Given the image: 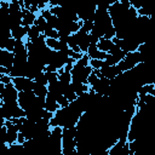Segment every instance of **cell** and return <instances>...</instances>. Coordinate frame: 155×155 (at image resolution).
<instances>
[{
    "label": "cell",
    "instance_id": "6",
    "mask_svg": "<svg viewBox=\"0 0 155 155\" xmlns=\"http://www.w3.org/2000/svg\"><path fill=\"white\" fill-rule=\"evenodd\" d=\"M44 109H46L47 111H51V113H53V114L59 109V105H58V103H57V101H56V97H54L52 93H50L48 91H47V94H46V97H45Z\"/></svg>",
    "mask_w": 155,
    "mask_h": 155
},
{
    "label": "cell",
    "instance_id": "18",
    "mask_svg": "<svg viewBox=\"0 0 155 155\" xmlns=\"http://www.w3.org/2000/svg\"><path fill=\"white\" fill-rule=\"evenodd\" d=\"M56 101H57V103H58V105H59V108H65L70 102L63 96V94H58V96H56Z\"/></svg>",
    "mask_w": 155,
    "mask_h": 155
},
{
    "label": "cell",
    "instance_id": "28",
    "mask_svg": "<svg viewBox=\"0 0 155 155\" xmlns=\"http://www.w3.org/2000/svg\"><path fill=\"white\" fill-rule=\"evenodd\" d=\"M4 90H5V84H2V82H0V94L4 92Z\"/></svg>",
    "mask_w": 155,
    "mask_h": 155
},
{
    "label": "cell",
    "instance_id": "25",
    "mask_svg": "<svg viewBox=\"0 0 155 155\" xmlns=\"http://www.w3.org/2000/svg\"><path fill=\"white\" fill-rule=\"evenodd\" d=\"M24 140H25V137H24V134H23L22 132H18V134H17V140H16V142L23 145V143H24Z\"/></svg>",
    "mask_w": 155,
    "mask_h": 155
},
{
    "label": "cell",
    "instance_id": "15",
    "mask_svg": "<svg viewBox=\"0 0 155 155\" xmlns=\"http://www.w3.org/2000/svg\"><path fill=\"white\" fill-rule=\"evenodd\" d=\"M44 36L45 38H52V39H58V30L54 29V28H51V27H46V29L44 30Z\"/></svg>",
    "mask_w": 155,
    "mask_h": 155
},
{
    "label": "cell",
    "instance_id": "31",
    "mask_svg": "<svg viewBox=\"0 0 155 155\" xmlns=\"http://www.w3.org/2000/svg\"><path fill=\"white\" fill-rule=\"evenodd\" d=\"M0 76H1V74H0Z\"/></svg>",
    "mask_w": 155,
    "mask_h": 155
},
{
    "label": "cell",
    "instance_id": "16",
    "mask_svg": "<svg viewBox=\"0 0 155 155\" xmlns=\"http://www.w3.org/2000/svg\"><path fill=\"white\" fill-rule=\"evenodd\" d=\"M88 65H90L92 69H101V68L104 65V61H103V59H97V58H90Z\"/></svg>",
    "mask_w": 155,
    "mask_h": 155
},
{
    "label": "cell",
    "instance_id": "20",
    "mask_svg": "<svg viewBox=\"0 0 155 155\" xmlns=\"http://www.w3.org/2000/svg\"><path fill=\"white\" fill-rule=\"evenodd\" d=\"M34 81L38 82V84H41V85H47V79H46L44 71H40V73L34 78Z\"/></svg>",
    "mask_w": 155,
    "mask_h": 155
},
{
    "label": "cell",
    "instance_id": "17",
    "mask_svg": "<svg viewBox=\"0 0 155 155\" xmlns=\"http://www.w3.org/2000/svg\"><path fill=\"white\" fill-rule=\"evenodd\" d=\"M44 73H45V76L47 79V84L54 82L58 80V73L57 71H44Z\"/></svg>",
    "mask_w": 155,
    "mask_h": 155
},
{
    "label": "cell",
    "instance_id": "22",
    "mask_svg": "<svg viewBox=\"0 0 155 155\" xmlns=\"http://www.w3.org/2000/svg\"><path fill=\"white\" fill-rule=\"evenodd\" d=\"M6 132H7V128L5 125L0 126V140L1 142H5L6 143Z\"/></svg>",
    "mask_w": 155,
    "mask_h": 155
},
{
    "label": "cell",
    "instance_id": "12",
    "mask_svg": "<svg viewBox=\"0 0 155 155\" xmlns=\"http://www.w3.org/2000/svg\"><path fill=\"white\" fill-rule=\"evenodd\" d=\"M31 91L34 92L35 96L45 98L46 94H47V85H41V84H38V82L34 81V86H33Z\"/></svg>",
    "mask_w": 155,
    "mask_h": 155
},
{
    "label": "cell",
    "instance_id": "1",
    "mask_svg": "<svg viewBox=\"0 0 155 155\" xmlns=\"http://www.w3.org/2000/svg\"><path fill=\"white\" fill-rule=\"evenodd\" d=\"M76 126L73 127H62V155H71L76 153Z\"/></svg>",
    "mask_w": 155,
    "mask_h": 155
},
{
    "label": "cell",
    "instance_id": "8",
    "mask_svg": "<svg viewBox=\"0 0 155 155\" xmlns=\"http://www.w3.org/2000/svg\"><path fill=\"white\" fill-rule=\"evenodd\" d=\"M86 53L88 54L90 58H97V59H103V61H104V58L107 56V52H103V51L98 50L97 44H90Z\"/></svg>",
    "mask_w": 155,
    "mask_h": 155
},
{
    "label": "cell",
    "instance_id": "19",
    "mask_svg": "<svg viewBox=\"0 0 155 155\" xmlns=\"http://www.w3.org/2000/svg\"><path fill=\"white\" fill-rule=\"evenodd\" d=\"M15 42H16V39H13L12 36H10V38L6 40L4 48H5V50H7V51H10V52H13V48H15Z\"/></svg>",
    "mask_w": 155,
    "mask_h": 155
},
{
    "label": "cell",
    "instance_id": "9",
    "mask_svg": "<svg viewBox=\"0 0 155 155\" xmlns=\"http://www.w3.org/2000/svg\"><path fill=\"white\" fill-rule=\"evenodd\" d=\"M23 12V17H22V25L23 27H30L34 24V21L36 18V13L30 12L27 8H22Z\"/></svg>",
    "mask_w": 155,
    "mask_h": 155
},
{
    "label": "cell",
    "instance_id": "2",
    "mask_svg": "<svg viewBox=\"0 0 155 155\" xmlns=\"http://www.w3.org/2000/svg\"><path fill=\"white\" fill-rule=\"evenodd\" d=\"M143 62L142 61V57L139 54L138 51H132V52H126V56L117 63L120 70L124 73V71H128L131 70L132 68H134L138 63Z\"/></svg>",
    "mask_w": 155,
    "mask_h": 155
},
{
    "label": "cell",
    "instance_id": "30",
    "mask_svg": "<svg viewBox=\"0 0 155 155\" xmlns=\"http://www.w3.org/2000/svg\"><path fill=\"white\" fill-rule=\"evenodd\" d=\"M1 1H2V0H0V2H1Z\"/></svg>",
    "mask_w": 155,
    "mask_h": 155
},
{
    "label": "cell",
    "instance_id": "27",
    "mask_svg": "<svg viewBox=\"0 0 155 155\" xmlns=\"http://www.w3.org/2000/svg\"><path fill=\"white\" fill-rule=\"evenodd\" d=\"M5 124V117L1 115V111H0V126H2Z\"/></svg>",
    "mask_w": 155,
    "mask_h": 155
},
{
    "label": "cell",
    "instance_id": "11",
    "mask_svg": "<svg viewBox=\"0 0 155 155\" xmlns=\"http://www.w3.org/2000/svg\"><path fill=\"white\" fill-rule=\"evenodd\" d=\"M114 46V42L111 39H104V38H99L97 41V47L98 50L103 51V52H109L111 50V47Z\"/></svg>",
    "mask_w": 155,
    "mask_h": 155
},
{
    "label": "cell",
    "instance_id": "5",
    "mask_svg": "<svg viewBox=\"0 0 155 155\" xmlns=\"http://www.w3.org/2000/svg\"><path fill=\"white\" fill-rule=\"evenodd\" d=\"M99 71H101V74H102L103 76L108 78L109 80L115 79L116 76H119V75L122 73V71L120 70V68H119V65H117V64H113V65L104 64V65L99 69Z\"/></svg>",
    "mask_w": 155,
    "mask_h": 155
},
{
    "label": "cell",
    "instance_id": "7",
    "mask_svg": "<svg viewBox=\"0 0 155 155\" xmlns=\"http://www.w3.org/2000/svg\"><path fill=\"white\" fill-rule=\"evenodd\" d=\"M13 64V52H10L5 48H0V65L11 69Z\"/></svg>",
    "mask_w": 155,
    "mask_h": 155
},
{
    "label": "cell",
    "instance_id": "26",
    "mask_svg": "<svg viewBox=\"0 0 155 155\" xmlns=\"http://www.w3.org/2000/svg\"><path fill=\"white\" fill-rule=\"evenodd\" d=\"M17 2H18L21 8H24V0H17Z\"/></svg>",
    "mask_w": 155,
    "mask_h": 155
},
{
    "label": "cell",
    "instance_id": "3",
    "mask_svg": "<svg viewBox=\"0 0 155 155\" xmlns=\"http://www.w3.org/2000/svg\"><path fill=\"white\" fill-rule=\"evenodd\" d=\"M12 84L18 92L21 91H31L34 86V80L27 76H15L12 78Z\"/></svg>",
    "mask_w": 155,
    "mask_h": 155
},
{
    "label": "cell",
    "instance_id": "23",
    "mask_svg": "<svg viewBox=\"0 0 155 155\" xmlns=\"http://www.w3.org/2000/svg\"><path fill=\"white\" fill-rule=\"evenodd\" d=\"M128 2H130V6L136 8V10L140 8V6H142L140 5V0H128Z\"/></svg>",
    "mask_w": 155,
    "mask_h": 155
},
{
    "label": "cell",
    "instance_id": "21",
    "mask_svg": "<svg viewBox=\"0 0 155 155\" xmlns=\"http://www.w3.org/2000/svg\"><path fill=\"white\" fill-rule=\"evenodd\" d=\"M0 82H2V84H5V85H7V84L12 82V76H11V75H8V74H2V75L0 76Z\"/></svg>",
    "mask_w": 155,
    "mask_h": 155
},
{
    "label": "cell",
    "instance_id": "14",
    "mask_svg": "<svg viewBox=\"0 0 155 155\" xmlns=\"http://www.w3.org/2000/svg\"><path fill=\"white\" fill-rule=\"evenodd\" d=\"M34 24L39 28V30H40L41 34L44 33V30H45L46 27H47V22H46V19H45L40 13L36 15V18H35V21H34Z\"/></svg>",
    "mask_w": 155,
    "mask_h": 155
},
{
    "label": "cell",
    "instance_id": "29",
    "mask_svg": "<svg viewBox=\"0 0 155 155\" xmlns=\"http://www.w3.org/2000/svg\"><path fill=\"white\" fill-rule=\"evenodd\" d=\"M5 1H7V2H11V1H13V0H5Z\"/></svg>",
    "mask_w": 155,
    "mask_h": 155
},
{
    "label": "cell",
    "instance_id": "24",
    "mask_svg": "<svg viewBox=\"0 0 155 155\" xmlns=\"http://www.w3.org/2000/svg\"><path fill=\"white\" fill-rule=\"evenodd\" d=\"M8 149L10 150H19V149H23V145L19 144V143H17V142H15V143H12V144L8 145Z\"/></svg>",
    "mask_w": 155,
    "mask_h": 155
},
{
    "label": "cell",
    "instance_id": "4",
    "mask_svg": "<svg viewBox=\"0 0 155 155\" xmlns=\"http://www.w3.org/2000/svg\"><path fill=\"white\" fill-rule=\"evenodd\" d=\"M17 97H18V91L16 90L13 84L10 82L5 85V90L0 94V101L1 102H17Z\"/></svg>",
    "mask_w": 155,
    "mask_h": 155
},
{
    "label": "cell",
    "instance_id": "10",
    "mask_svg": "<svg viewBox=\"0 0 155 155\" xmlns=\"http://www.w3.org/2000/svg\"><path fill=\"white\" fill-rule=\"evenodd\" d=\"M11 36L16 40H24L27 38V27H23L21 24V25L12 28L11 29Z\"/></svg>",
    "mask_w": 155,
    "mask_h": 155
},
{
    "label": "cell",
    "instance_id": "13",
    "mask_svg": "<svg viewBox=\"0 0 155 155\" xmlns=\"http://www.w3.org/2000/svg\"><path fill=\"white\" fill-rule=\"evenodd\" d=\"M40 30H39V28L35 25V24H33V25H30V27H27V39L28 40H33V39H35V38H38V36H40Z\"/></svg>",
    "mask_w": 155,
    "mask_h": 155
}]
</instances>
